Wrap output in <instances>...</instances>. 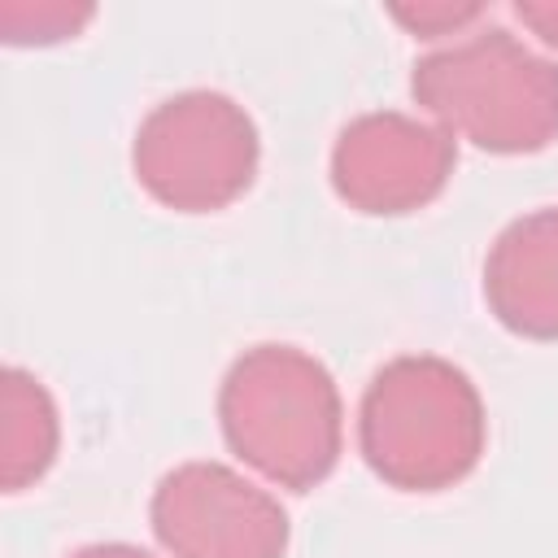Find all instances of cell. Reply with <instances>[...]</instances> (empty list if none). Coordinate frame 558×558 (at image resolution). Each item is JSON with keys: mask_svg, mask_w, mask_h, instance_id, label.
<instances>
[{"mask_svg": "<svg viewBox=\"0 0 558 558\" xmlns=\"http://www.w3.org/2000/svg\"><path fill=\"white\" fill-rule=\"evenodd\" d=\"M153 527L174 558H279L288 519L275 497L218 462H187L161 480Z\"/></svg>", "mask_w": 558, "mask_h": 558, "instance_id": "obj_5", "label": "cell"}, {"mask_svg": "<svg viewBox=\"0 0 558 558\" xmlns=\"http://www.w3.org/2000/svg\"><path fill=\"white\" fill-rule=\"evenodd\" d=\"M57 449V410L39 379L9 366L4 371V427H0V462L4 488H22L52 462Z\"/></svg>", "mask_w": 558, "mask_h": 558, "instance_id": "obj_8", "label": "cell"}, {"mask_svg": "<svg viewBox=\"0 0 558 558\" xmlns=\"http://www.w3.org/2000/svg\"><path fill=\"white\" fill-rule=\"evenodd\" d=\"M74 558H148V554L144 549H131V545H87Z\"/></svg>", "mask_w": 558, "mask_h": 558, "instance_id": "obj_9", "label": "cell"}, {"mask_svg": "<svg viewBox=\"0 0 558 558\" xmlns=\"http://www.w3.org/2000/svg\"><path fill=\"white\" fill-rule=\"evenodd\" d=\"M484 292L523 336H558V209L519 218L493 248Z\"/></svg>", "mask_w": 558, "mask_h": 558, "instance_id": "obj_7", "label": "cell"}, {"mask_svg": "<svg viewBox=\"0 0 558 558\" xmlns=\"http://www.w3.org/2000/svg\"><path fill=\"white\" fill-rule=\"evenodd\" d=\"M414 96L493 153H527L558 131V65L536 61L506 31L427 57L414 70Z\"/></svg>", "mask_w": 558, "mask_h": 558, "instance_id": "obj_3", "label": "cell"}, {"mask_svg": "<svg viewBox=\"0 0 558 558\" xmlns=\"http://www.w3.org/2000/svg\"><path fill=\"white\" fill-rule=\"evenodd\" d=\"M453 166V144L445 131L410 122L401 113H371L344 126L331 174L336 192L366 214H405L440 192Z\"/></svg>", "mask_w": 558, "mask_h": 558, "instance_id": "obj_6", "label": "cell"}, {"mask_svg": "<svg viewBox=\"0 0 558 558\" xmlns=\"http://www.w3.org/2000/svg\"><path fill=\"white\" fill-rule=\"evenodd\" d=\"M484 445L471 379L436 357H401L375 375L362 401V453L397 488L462 480Z\"/></svg>", "mask_w": 558, "mask_h": 558, "instance_id": "obj_2", "label": "cell"}, {"mask_svg": "<svg viewBox=\"0 0 558 558\" xmlns=\"http://www.w3.org/2000/svg\"><path fill=\"white\" fill-rule=\"evenodd\" d=\"M222 432L262 475L310 488L340 453V397L331 375L288 344H262L240 357L222 384Z\"/></svg>", "mask_w": 558, "mask_h": 558, "instance_id": "obj_1", "label": "cell"}, {"mask_svg": "<svg viewBox=\"0 0 558 558\" xmlns=\"http://www.w3.org/2000/svg\"><path fill=\"white\" fill-rule=\"evenodd\" d=\"M257 166L248 113L218 92H187L148 113L135 135L140 183L187 214L218 209L240 196Z\"/></svg>", "mask_w": 558, "mask_h": 558, "instance_id": "obj_4", "label": "cell"}]
</instances>
